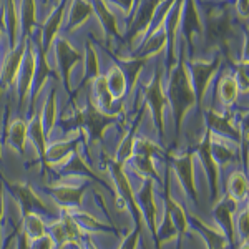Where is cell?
Wrapping results in <instances>:
<instances>
[{
	"label": "cell",
	"instance_id": "cell-59",
	"mask_svg": "<svg viewBox=\"0 0 249 249\" xmlns=\"http://www.w3.org/2000/svg\"><path fill=\"white\" fill-rule=\"evenodd\" d=\"M0 35H2V30H0Z\"/></svg>",
	"mask_w": 249,
	"mask_h": 249
},
{
	"label": "cell",
	"instance_id": "cell-41",
	"mask_svg": "<svg viewBox=\"0 0 249 249\" xmlns=\"http://www.w3.org/2000/svg\"><path fill=\"white\" fill-rule=\"evenodd\" d=\"M105 80H107L108 88H110V91L113 93L116 100H123L124 96L130 93V90H128V80L116 62L108 67Z\"/></svg>",
	"mask_w": 249,
	"mask_h": 249
},
{
	"label": "cell",
	"instance_id": "cell-23",
	"mask_svg": "<svg viewBox=\"0 0 249 249\" xmlns=\"http://www.w3.org/2000/svg\"><path fill=\"white\" fill-rule=\"evenodd\" d=\"M85 142H87V138L82 131H73V135L68 136V138L50 143L45 151V161H43V166L52 168V166H57V164L63 163L65 160L70 158L75 151L82 150V146Z\"/></svg>",
	"mask_w": 249,
	"mask_h": 249
},
{
	"label": "cell",
	"instance_id": "cell-2",
	"mask_svg": "<svg viewBox=\"0 0 249 249\" xmlns=\"http://www.w3.org/2000/svg\"><path fill=\"white\" fill-rule=\"evenodd\" d=\"M70 115L63 113L60 118V128L65 133H73V131H82L85 135L87 142L90 144H96L103 140L105 131L110 126L118 122L120 116L116 115H107L102 110H98L90 96L87 98L85 105H77L75 100H70Z\"/></svg>",
	"mask_w": 249,
	"mask_h": 249
},
{
	"label": "cell",
	"instance_id": "cell-38",
	"mask_svg": "<svg viewBox=\"0 0 249 249\" xmlns=\"http://www.w3.org/2000/svg\"><path fill=\"white\" fill-rule=\"evenodd\" d=\"M111 57L116 60V63H118L120 68L123 70L124 77L128 80V90H130V93H131V91L135 90L136 82H138V78H140V73H142L143 67L146 65L148 60L142 58V57H136V55H131V57H122V55L111 53Z\"/></svg>",
	"mask_w": 249,
	"mask_h": 249
},
{
	"label": "cell",
	"instance_id": "cell-55",
	"mask_svg": "<svg viewBox=\"0 0 249 249\" xmlns=\"http://www.w3.org/2000/svg\"><path fill=\"white\" fill-rule=\"evenodd\" d=\"M238 249H249V241H239Z\"/></svg>",
	"mask_w": 249,
	"mask_h": 249
},
{
	"label": "cell",
	"instance_id": "cell-45",
	"mask_svg": "<svg viewBox=\"0 0 249 249\" xmlns=\"http://www.w3.org/2000/svg\"><path fill=\"white\" fill-rule=\"evenodd\" d=\"M234 232H236V239L248 241V238H249L248 203H244V210H241V211H238V214H234Z\"/></svg>",
	"mask_w": 249,
	"mask_h": 249
},
{
	"label": "cell",
	"instance_id": "cell-42",
	"mask_svg": "<svg viewBox=\"0 0 249 249\" xmlns=\"http://www.w3.org/2000/svg\"><path fill=\"white\" fill-rule=\"evenodd\" d=\"M226 193L234 199L236 203H248V193H249V181L246 171H232L228 178Z\"/></svg>",
	"mask_w": 249,
	"mask_h": 249
},
{
	"label": "cell",
	"instance_id": "cell-51",
	"mask_svg": "<svg viewBox=\"0 0 249 249\" xmlns=\"http://www.w3.org/2000/svg\"><path fill=\"white\" fill-rule=\"evenodd\" d=\"M15 249H29V238L22 232L20 224H17V231H15Z\"/></svg>",
	"mask_w": 249,
	"mask_h": 249
},
{
	"label": "cell",
	"instance_id": "cell-25",
	"mask_svg": "<svg viewBox=\"0 0 249 249\" xmlns=\"http://www.w3.org/2000/svg\"><path fill=\"white\" fill-rule=\"evenodd\" d=\"M2 142L5 146H10L18 155H25L29 143V122L22 116H15L10 123L3 124Z\"/></svg>",
	"mask_w": 249,
	"mask_h": 249
},
{
	"label": "cell",
	"instance_id": "cell-21",
	"mask_svg": "<svg viewBox=\"0 0 249 249\" xmlns=\"http://www.w3.org/2000/svg\"><path fill=\"white\" fill-rule=\"evenodd\" d=\"M35 62H37V55H35V47L32 38L29 40V45H27L25 57H23L22 67L18 71L17 78V95H18V110L20 113L25 111V107L29 105L30 100V91H32V82H34V73H35Z\"/></svg>",
	"mask_w": 249,
	"mask_h": 249
},
{
	"label": "cell",
	"instance_id": "cell-43",
	"mask_svg": "<svg viewBox=\"0 0 249 249\" xmlns=\"http://www.w3.org/2000/svg\"><path fill=\"white\" fill-rule=\"evenodd\" d=\"M168 153L160 143H155L153 140L146 138V136L136 135L135 138V155H142V156H148V158H155V160H164L166 161Z\"/></svg>",
	"mask_w": 249,
	"mask_h": 249
},
{
	"label": "cell",
	"instance_id": "cell-50",
	"mask_svg": "<svg viewBox=\"0 0 249 249\" xmlns=\"http://www.w3.org/2000/svg\"><path fill=\"white\" fill-rule=\"evenodd\" d=\"M3 216H5V188L3 183L0 179V249H2V223H3Z\"/></svg>",
	"mask_w": 249,
	"mask_h": 249
},
{
	"label": "cell",
	"instance_id": "cell-39",
	"mask_svg": "<svg viewBox=\"0 0 249 249\" xmlns=\"http://www.w3.org/2000/svg\"><path fill=\"white\" fill-rule=\"evenodd\" d=\"M29 142L32 143V146L35 148L38 161L43 166V161H45V151L48 146V136L45 135L42 120H40V116L37 113L32 115L29 118Z\"/></svg>",
	"mask_w": 249,
	"mask_h": 249
},
{
	"label": "cell",
	"instance_id": "cell-60",
	"mask_svg": "<svg viewBox=\"0 0 249 249\" xmlns=\"http://www.w3.org/2000/svg\"><path fill=\"white\" fill-rule=\"evenodd\" d=\"M0 62H2V60H0Z\"/></svg>",
	"mask_w": 249,
	"mask_h": 249
},
{
	"label": "cell",
	"instance_id": "cell-28",
	"mask_svg": "<svg viewBox=\"0 0 249 249\" xmlns=\"http://www.w3.org/2000/svg\"><path fill=\"white\" fill-rule=\"evenodd\" d=\"M144 110H146V107L143 105L138 110V115L133 118L131 124L128 126L126 135L123 136L122 142H120V144H118V148H116V153L113 156V160L116 163L123 164V166L130 161V158L135 155V138H136V135H138V128H140V124H142V118L144 115Z\"/></svg>",
	"mask_w": 249,
	"mask_h": 249
},
{
	"label": "cell",
	"instance_id": "cell-54",
	"mask_svg": "<svg viewBox=\"0 0 249 249\" xmlns=\"http://www.w3.org/2000/svg\"><path fill=\"white\" fill-rule=\"evenodd\" d=\"M83 239V238H82ZM82 239H80V241H75V243H70V244H68V249H85V248H83V241Z\"/></svg>",
	"mask_w": 249,
	"mask_h": 249
},
{
	"label": "cell",
	"instance_id": "cell-11",
	"mask_svg": "<svg viewBox=\"0 0 249 249\" xmlns=\"http://www.w3.org/2000/svg\"><path fill=\"white\" fill-rule=\"evenodd\" d=\"M52 170L55 173V178L60 179V181H63V179H88V181L103 184L107 190H110L113 193V188L87 163V156H83V153L80 150L75 151V153L68 160H65L63 163L57 164V166H52Z\"/></svg>",
	"mask_w": 249,
	"mask_h": 249
},
{
	"label": "cell",
	"instance_id": "cell-48",
	"mask_svg": "<svg viewBox=\"0 0 249 249\" xmlns=\"http://www.w3.org/2000/svg\"><path fill=\"white\" fill-rule=\"evenodd\" d=\"M107 3H111V5L118 7L120 12H123L124 17H130L135 10L136 0H107Z\"/></svg>",
	"mask_w": 249,
	"mask_h": 249
},
{
	"label": "cell",
	"instance_id": "cell-47",
	"mask_svg": "<svg viewBox=\"0 0 249 249\" xmlns=\"http://www.w3.org/2000/svg\"><path fill=\"white\" fill-rule=\"evenodd\" d=\"M142 228L143 226H135L130 232H126L122 238L118 249H138L140 238H142Z\"/></svg>",
	"mask_w": 249,
	"mask_h": 249
},
{
	"label": "cell",
	"instance_id": "cell-1",
	"mask_svg": "<svg viewBox=\"0 0 249 249\" xmlns=\"http://www.w3.org/2000/svg\"><path fill=\"white\" fill-rule=\"evenodd\" d=\"M186 53L188 45L181 42V48L178 52V60H176L175 67L168 71V88L164 90L168 98V107L171 108L173 120H175L176 140L179 136V131H181L183 122L186 118L188 111L198 105L196 91L190 77V70H188Z\"/></svg>",
	"mask_w": 249,
	"mask_h": 249
},
{
	"label": "cell",
	"instance_id": "cell-29",
	"mask_svg": "<svg viewBox=\"0 0 249 249\" xmlns=\"http://www.w3.org/2000/svg\"><path fill=\"white\" fill-rule=\"evenodd\" d=\"M188 224H190V230L198 232L203 238L206 249H230L228 248V241L223 236V232L216 228L206 224L203 219H199L195 214H188Z\"/></svg>",
	"mask_w": 249,
	"mask_h": 249
},
{
	"label": "cell",
	"instance_id": "cell-37",
	"mask_svg": "<svg viewBox=\"0 0 249 249\" xmlns=\"http://www.w3.org/2000/svg\"><path fill=\"white\" fill-rule=\"evenodd\" d=\"M126 164H130L131 170H133L142 179L150 178V179H153L158 186L163 184V175L160 173L158 166H156L155 158H148V156H142V155H133Z\"/></svg>",
	"mask_w": 249,
	"mask_h": 249
},
{
	"label": "cell",
	"instance_id": "cell-35",
	"mask_svg": "<svg viewBox=\"0 0 249 249\" xmlns=\"http://www.w3.org/2000/svg\"><path fill=\"white\" fill-rule=\"evenodd\" d=\"M83 57H85V73H83V77H82V82L78 83L77 91L71 95L70 100H73L75 96L78 95V91H82V88H85L88 83L91 82V80H95L96 77H100V75H102V67H100L98 52H96V48H95L91 40H87L85 53H83Z\"/></svg>",
	"mask_w": 249,
	"mask_h": 249
},
{
	"label": "cell",
	"instance_id": "cell-32",
	"mask_svg": "<svg viewBox=\"0 0 249 249\" xmlns=\"http://www.w3.org/2000/svg\"><path fill=\"white\" fill-rule=\"evenodd\" d=\"M2 23L9 37V50L14 48L20 40V18L17 0H3L2 3Z\"/></svg>",
	"mask_w": 249,
	"mask_h": 249
},
{
	"label": "cell",
	"instance_id": "cell-20",
	"mask_svg": "<svg viewBox=\"0 0 249 249\" xmlns=\"http://www.w3.org/2000/svg\"><path fill=\"white\" fill-rule=\"evenodd\" d=\"M163 0H142L135 5V12L131 17V22L128 23V37L126 42H135L136 38H143L144 34L150 29L151 22L155 18V14Z\"/></svg>",
	"mask_w": 249,
	"mask_h": 249
},
{
	"label": "cell",
	"instance_id": "cell-57",
	"mask_svg": "<svg viewBox=\"0 0 249 249\" xmlns=\"http://www.w3.org/2000/svg\"><path fill=\"white\" fill-rule=\"evenodd\" d=\"M0 30L3 32V23H2V12H0Z\"/></svg>",
	"mask_w": 249,
	"mask_h": 249
},
{
	"label": "cell",
	"instance_id": "cell-8",
	"mask_svg": "<svg viewBox=\"0 0 249 249\" xmlns=\"http://www.w3.org/2000/svg\"><path fill=\"white\" fill-rule=\"evenodd\" d=\"M50 50H53V62L55 67L58 70V75L62 78V83L65 87L67 93H71V71L78 65L80 62H83V53L78 50L73 43L70 42L67 37L58 35L53 40V45Z\"/></svg>",
	"mask_w": 249,
	"mask_h": 249
},
{
	"label": "cell",
	"instance_id": "cell-18",
	"mask_svg": "<svg viewBox=\"0 0 249 249\" xmlns=\"http://www.w3.org/2000/svg\"><path fill=\"white\" fill-rule=\"evenodd\" d=\"M135 195H136L140 211H142L143 223L148 226L151 239L155 241L156 228H158V218H160L158 204H156V183L150 178L143 179V184L140 186L138 191H135Z\"/></svg>",
	"mask_w": 249,
	"mask_h": 249
},
{
	"label": "cell",
	"instance_id": "cell-30",
	"mask_svg": "<svg viewBox=\"0 0 249 249\" xmlns=\"http://www.w3.org/2000/svg\"><path fill=\"white\" fill-rule=\"evenodd\" d=\"M93 5V15L100 20L105 37H115L118 40H124L123 32L118 27V20H116L113 10L110 9V3H107V0H91Z\"/></svg>",
	"mask_w": 249,
	"mask_h": 249
},
{
	"label": "cell",
	"instance_id": "cell-17",
	"mask_svg": "<svg viewBox=\"0 0 249 249\" xmlns=\"http://www.w3.org/2000/svg\"><path fill=\"white\" fill-rule=\"evenodd\" d=\"M30 38L20 37L18 43L14 48H10L9 53H5L3 62H0V95L7 93L12 87H15L18 78V71L22 67L23 57H25L27 45Z\"/></svg>",
	"mask_w": 249,
	"mask_h": 249
},
{
	"label": "cell",
	"instance_id": "cell-3",
	"mask_svg": "<svg viewBox=\"0 0 249 249\" xmlns=\"http://www.w3.org/2000/svg\"><path fill=\"white\" fill-rule=\"evenodd\" d=\"M203 17V37L210 50L228 48L232 37V17L231 5H213L201 14Z\"/></svg>",
	"mask_w": 249,
	"mask_h": 249
},
{
	"label": "cell",
	"instance_id": "cell-40",
	"mask_svg": "<svg viewBox=\"0 0 249 249\" xmlns=\"http://www.w3.org/2000/svg\"><path fill=\"white\" fill-rule=\"evenodd\" d=\"M38 116H40V120H42L45 135L52 136V133H53V130H55V126H57V122H58L57 90H55V87H52L50 91H48V95H47V98H45V103H43L42 111H40Z\"/></svg>",
	"mask_w": 249,
	"mask_h": 249
},
{
	"label": "cell",
	"instance_id": "cell-5",
	"mask_svg": "<svg viewBox=\"0 0 249 249\" xmlns=\"http://www.w3.org/2000/svg\"><path fill=\"white\" fill-rule=\"evenodd\" d=\"M195 161H196V156L193 148L186 150L184 153H173V151H170L166 158L168 166L171 168V173L176 175L179 186H181L183 193L186 195V198L191 199L195 204H198L199 193H198V184H196Z\"/></svg>",
	"mask_w": 249,
	"mask_h": 249
},
{
	"label": "cell",
	"instance_id": "cell-24",
	"mask_svg": "<svg viewBox=\"0 0 249 249\" xmlns=\"http://www.w3.org/2000/svg\"><path fill=\"white\" fill-rule=\"evenodd\" d=\"M34 47H35V55H37V62H35V73H34V82H32V91H30V100H29V118L32 115H35V105L38 102V96L45 88V83L48 77L52 75V67L50 62H48V53L42 50V47L38 45L35 40Z\"/></svg>",
	"mask_w": 249,
	"mask_h": 249
},
{
	"label": "cell",
	"instance_id": "cell-19",
	"mask_svg": "<svg viewBox=\"0 0 249 249\" xmlns=\"http://www.w3.org/2000/svg\"><path fill=\"white\" fill-rule=\"evenodd\" d=\"M179 35L186 45L193 50L196 38H203V17L196 0H184L181 20H179Z\"/></svg>",
	"mask_w": 249,
	"mask_h": 249
},
{
	"label": "cell",
	"instance_id": "cell-14",
	"mask_svg": "<svg viewBox=\"0 0 249 249\" xmlns=\"http://www.w3.org/2000/svg\"><path fill=\"white\" fill-rule=\"evenodd\" d=\"M238 210V203L231 198L230 195L219 196L214 203H213V219L214 224L218 226V230L223 232V236L228 241V248L230 249H238V239H236L234 232V214Z\"/></svg>",
	"mask_w": 249,
	"mask_h": 249
},
{
	"label": "cell",
	"instance_id": "cell-27",
	"mask_svg": "<svg viewBox=\"0 0 249 249\" xmlns=\"http://www.w3.org/2000/svg\"><path fill=\"white\" fill-rule=\"evenodd\" d=\"M93 15V5L91 0H71L70 5L67 9V25L65 29H62L65 34H75L78 29H82L83 25L90 20Z\"/></svg>",
	"mask_w": 249,
	"mask_h": 249
},
{
	"label": "cell",
	"instance_id": "cell-9",
	"mask_svg": "<svg viewBox=\"0 0 249 249\" xmlns=\"http://www.w3.org/2000/svg\"><path fill=\"white\" fill-rule=\"evenodd\" d=\"M91 181L88 179H78V183H71V179H63L57 184H45L42 186L43 193L50 196L58 204L60 210L73 211L78 210L83 203V196L90 186Z\"/></svg>",
	"mask_w": 249,
	"mask_h": 249
},
{
	"label": "cell",
	"instance_id": "cell-44",
	"mask_svg": "<svg viewBox=\"0 0 249 249\" xmlns=\"http://www.w3.org/2000/svg\"><path fill=\"white\" fill-rule=\"evenodd\" d=\"M20 228L22 232L29 238V241L37 239L47 232V223L37 213H29V214L20 218Z\"/></svg>",
	"mask_w": 249,
	"mask_h": 249
},
{
	"label": "cell",
	"instance_id": "cell-33",
	"mask_svg": "<svg viewBox=\"0 0 249 249\" xmlns=\"http://www.w3.org/2000/svg\"><path fill=\"white\" fill-rule=\"evenodd\" d=\"M211 155L216 160L219 168L230 166V164L239 161V148L236 143L223 140L219 136L211 135Z\"/></svg>",
	"mask_w": 249,
	"mask_h": 249
},
{
	"label": "cell",
	"instance_id": "cell-31",
	"mask_svg": "<svg viewBox=\"0 0 249 249\" xmlns=\"http://www.w3.org/2000/svg\"><path fill=\"white\" fill-rule=\"evenodd\" d=\"M216 95L219 98V103L223 107V110H231L232 107L238 103V98H239V87L234 80V75L232 71L226 70L223 71V75L218 78L216 82Z\"/></svg>",
	"mask_w": 249,
	"mask_h": 249
},
{
	"label": "cell",
	"instance_id": "cell-34",
	"mask_svg": "<svg viewBox=\"0 0 249 249\" xmlns=\"http://www.w3.org/2000/svg\"><path fill=\"white\" fill-rule=\"evenodd\" d=\"M166 48V32L161 27V29H156L153 32H148L146 35L142 38V43L140 47L135 50L136 57H142L150 60L155 55L161 53V52Z\"/></svg>",
	"mask_w": 249,
	"mask_h": 249
},
{
	"label": "cell",
	"instance_id": "cell-13",
	"mask_svg": "<svg viewBox=\"0 0 249 249\" xmlns=\"http://www.w3.org/2000/svg\"><path fill=\"white\" fill-rule=\"evenodd\" d=\"M210 144H211V131L208 130V128H204L203 138L196 143V146H193V151H195L196 160L199 161L204 175H206L208 186H210V199H211V203H214L221 196V190H219V186H221L219 170L221 168L218 166L216 160L213 158Z\"/></svg>",
	"mask_w": 249,
	"mask_h": 249
},
{
	"label": "cell",
	"instance_id": "cell-16",
	"mask_svg": "<svg viewBox=\"0 0 249 249\" xmlns=\"http://www.w3.org/2000/svg\"><path fill=\"white\" fill-rule=\"evenodd\" d=\"M47 234L53 241L55 249H65L70 243L82 239L85 232L77 226L70 211L60 210L58 218L47 224Z\"/></svg>",
	"mask_w": 249,
	"mask_h": 249
},
{
	"label": "cell",
	"instance_id": "cell-53",
	"mask_svg": "<svg viewBox=\"0 0 249 249\" xmlns=\"http://www.w3.org/2000/svg\"><path fill=\"white\" fill-rule=\"evenodd\" d=\"M60 0H42V9H52V7H55Z\"/></svg>",
	"mask_w": 249,
	"mask_h": 249
},
{
	"label": "cell",
	"instance_id": "cell-12",
	"mask_svg": "<svg viewBox=\"0 0 249 249\" xmlns=\"http://www.w3.org/2000/svg\"><path fill=\"white\" fill-rule=\"evenodd\" d=\"M221 63H223V55L221 52H216L211 60H201V58H190L188 62V70H190V77L196 91V98H198V105H203V100L206 96L208 87L214 80L216 73L219 71Z\"/></svg>",
	"mask_w": 249,
	"mask_h": 249
},
{
	"label": "cell",
	"instance_id": "cell-36",
	"mask_svg": "<svg viewBox=\"0 0 249 249\" xmlns=\"http://www.w3.org/2000/svg\"><path fill=\"white\" fill-rule=\"evenodd\" d=\"M37 0H20L18 18H20V37L32 38L37 29Z\"/></svg>",
	"mask_w": 249,
	"mask_h": 249
},
{
	"label": "cell",
	"instance_id": "cell-52",
	"mask_svg": "<svg viewBox=\"0 0 249 249\" xmlns=\"http://www.w3.org/2000/svg\"><path fill=\"white\" fill-rule=\"evenodd\" d=\"M82 241H83V248H85V249H98V248H96V244L93 243V239H91L88 234H83Z\"/></svg>",
	"mask_w": 249,
	"mask_h": 249
},
{
	"label": "cell",
	"instance_id": "cell-58",
	"mask_svg": "<svg viewBox=\"0 0 249 249\" xmlns=\"http://www.w3.org/2000/svg\"><path fill=\"white\" fill-rule=\"evenodd\" d=\"M138 2H142V0H136V3H138ZM136 3H135V5H136Z\"/></svg>",
	"mask_w": 249,
	"mask_h": 249
},
{
	"label": "cell",
	"instance_id": "cell-4",
	"mask_svg": "<svg viewBox=\"0 0 249 249\" xmlns=\"http://www.w3.org/2000/svg\"><path fill=\"white\" fill-rule=\"evenodd\" d=\"M103 166L110 173L111 179H113V193L116 203H118L120 210H128L131 213V218L135 221V226H143L142 211H140L138 201H136L135 188L131 186V181L126 175L123 164L116 163L111 156H103Z\"/></svg>",
	"mask_w": 249,
	"mask_h": 249
},
{
	"label": "cell",
	"instance_id": "cell-56",
	"mask_svg": "<svg viewBox=\"0 0 249 249\" xmlns=\"http://www.w3.org/2000/svg\"><path fill=\"white\" fill-rule=\"evenodd\" d=\"M2 148H3V142L0 138V171H2Z\"/></svg>",
	"mask_w": 249,
	"mask_h": 249
},
{
	"label": "cell",
	"instance_id": "cell-49",
	"mask_svg": "<svg viewBox=\"0 0 249 249\" xmlns=\"http://www.w3.org/2000/svg\"><path fill=\"white\" fill-rule=\"evenodd\" d=\"M29 249H55V246H53L52 238L45 232V234L40 236V238L29 241Z\"/></svg>",
	"mask_w": 249,
	"mask_h": 249
},
{
	"label": "cell",
	"instance_id": "cell-10",
	"mask_svg": "<svg viewBox=\"0 0 249 249\" xmlns=\"http://www.w3.org/2000/svg\"><path fill=\"white\" fill-rule=\"evenodd\" d=\"M204 128H208L211 135L236 144H239L243 136V120H236L231 110L218 111L214 108L204 110Z\"/></svg>",
	"mask_w": 249,
	"mask_h": 249
},
{
	"label": "cell",
	"instance_id": "cell-7",
	"mask_svg": "<svg viewBox=\"0 0 249 249\" xmlns=\"http://www.w3.org/2000/svg\"><path fill=\"white\" fill-rule=\"evenodd\" d=\"M143 98L146 110L151 111L155 128L158 131L160 138L164 140V110L168 108V98L166 91L163 88V75L160 68H156L151 80L144 85Z\"/></svg>",
	"mask_w": 249,
	"mask_h": 249
},
{
	"label": "cell",
	"instance_id": "cell-15",
	"mask_svg": "<svg viewBox=\"0 0 249 249\" xmlns=\"http://www.w3.org/2000/svg\"><path fill=\"white\" fill-rule=\"evenodd\" d=\"M163 204H164V213H168L170 219L175 224L176 231H178V249H181V243L184 236L190 231V224H188V213L184 211V208L173 198L171 195V168L164 166V175H163Z\"/></svg>",
	"mask_w": 249,
	"mask_h": 249
},
{
	"label": "cell",
	"instance_id": "cell-6",
	"mask_svg": "<svg viewBox=\"0 0 249 249\" xmlns=\"http://www.w3.org/2000/svg\"><path fill=\"white\" fill-rule=\"evenodd\" d=\"M0 179L3 183V188L5 191H9L12 196L15 198V201L18 204V210H20V218L29 213H37L40 216H52L53 211L48 204L43 201L42 198L38 196V193L30 186L29 183L25 181H9L5 176L2 175L0 171Z\"/></svg>",
	"mask_w": 249,
	"mask_h": 249
},
{
	"label": "cell",
	"instance_id": "cell-22",
	"mask_svg": "<svg viewBox=\"0 0 249 249\" xmlns=\"http://www.w3.org/2000/svg\"><path fill=\"white\" fill-rule=\"evenodd\" d=\"M90 100L93 102V105L102 110L107 115H116L122 116L124 111V102L116 100L113 93L110 91V88L107 85L105 75H100L95 80L90 82Z\"/></svg>",
	"mask_w": 249,
	"mask_h": 249
},
{
	"label": "cell",
	"instance_id": "cell-46",
	"mask_svg": "<svg viewBox=\"0 0 249 249\" xmlns=\"http://www.w3.org/2000/svg\"><path fill=\"white\" fill-rule=\"evenodd\" d=\"M248 67H249L248 60H239V62L236 63L234 71H232V75H234V80H236V83H238L241 93H248V90H249V77H248L249 68Z\"/></svg>",
	"mask_w": 249,
	"mask_h": 249
},
{
	"label": "cell",
	"instance_id": "cell-26",
	"mask_svg": "<svg viewBox=\"0 0 249 249\" xmlns=\"http://www.w3.org/2000/svg\"><path fill=\"white\" fill-rule=\"evenodd\" d=\"M71 218L77 223V226L87 234H111L116 238H123L124 232L122 230H118L116 226H110V224L102 223L100 219H96L95 216H91L90 213L83 211V210H73L70 211Z\"/></svg>",
	"mask_w": 249,
	"mask_h": 249
}]
</instances>
